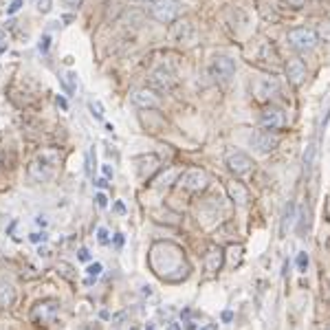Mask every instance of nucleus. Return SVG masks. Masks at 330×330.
<instances>
[{"instance_id": "1", "label": "nucleus", "mask_w": 330, "mask_h": 330, "mask_svg": "<svg viewBox=\"0 0 330 330\" xmlns=\"http://www.w3.org/2000/svg\"><path fill=\"white\" fill-rule=\"evenodd\" d=\"M57 165H60V152L44 150L42 154H37L36 159L29 163L27 172L36 183H49V181H53L55 172H57Z\"/></svg>"}, {"instance_id": "2", "label": "nucleus", "mask_w": 330, "mask_h": 330, "mask_svg": "<svg viewBox=\"0 0 330 330\" xmlns=\"http://www.w3.org/2000/svg\"><path fill=\"white\" fill-rule=\"evenodd\" d=\"M60 315V304L55 299H44V302H37L31 308V324L36 326H51Z\"/></svg>"}, {"instance_id": "3", "label": "nucleus", "mask_w": 330, "mask_h": 330, "mask_svg": "<svg viewBox=\"0 0 330 330\" xmlns=\"http://www.w3.org/2000/svg\"><path fill=\"white\" fill-rule=\"evenodd\" d=\"M152 18L161 24H172L181 14V2L179 0H152Z\"/></svg>"}, {"instance_id": "4", "label": "nucleus", "mask_w": 330, "mask_h": 330, "mask_svg": "<svg viewBox=\"0 0 330 330\" xmlns=\"http://www.w3.org/2000/svg\"><path fill=\"white\" fill-rule=\"evenodd\" d=\"M286 40L297 51H312L317 46V33L308 27H297V29H291Z\"/></svg>"}, {"instance_id": "5", "label": "nucleus", "mask_w": 330, "mask_h": 330, "mask_svg": "<svg viewBox=\"0 0 330 330\" xmlns=\"http://www.w3.org/2000/svg\"><path fill=\"white\" fill-rule=\"evenodd\" d=\"M225 163H227V167H229V170L234 172L236 176L247 174V172H251V167H253L251 156L244 154V152H240V150H231V152H227Z\"/></svg>"}, {"instance_id": "6", "label": "nucleus", "mask_w": 330, "mask_h": 330, "mask_svg": "<svg viewBox=\"0 0 330 330\" xmlns=\"http://www.w3.org/2000/svg\"><path fill=\"white\" fill-rule=\"evenodd\" d=\"M284 110L282 108H275V106H269V108L262 110L260 115V126L262 130H269V132H273V130H280L282 126H284Z\"/></svg>"}, {"instance_id": "7", "label": "nucleus", "mask_w": 330, "mask_h": 330, "mask_svg": "<svg viewBox=\"0 0 330 330\" xmlns=\"http://www.w3.org/2000/svg\"><path fill=\"white\" fill-rule=\"evenodd\" d=\"M234 73H236V64L231 57H225V55L214 57V62H211V75H214V79H218V82H229V79L234 77Z\"/></svg>"}, {"instance_id": "8", "label": "nucleus", "mask_w": 330, "mask_h": 330, "mask_svg": "<svg viewBox=\"0 0 330 330\" xmlns=\"http://www.w3.org/2000/svg\"><path fill=\"white\" fill-rule=\"evenodd\" d=\"M179 183L181 187L189 189V192H202L207 187V183H209V179H207V174L202 170H187L181 176Z\"/></svg>"}, {"instance_id": "9", "label": "nucleus", "mask_w": 330, "mask_h": 330, "mask_svg": "<svg viewBox=\"0 0 330 330\" xmlns=\"http://www.w3.org/2000/svg\"><path fill=\"white\" fill-rule=\"evenodd\" d=\"M132 104L139 108H161V97L156 95L152 88H141V91L132 92Z\"/></svg>"}, {"instance_id": "10", "label": "nucleus", "mask_w": 330, "mask_h": 330, "mask_svg": "<svg viewBox=\"0 0 330 330\" xmlns=\"http://www.w3.org/2000/svg\"><path fill=\"white\" fill-rule=\"evenodd\" d=\"M251 143L257 152H271V150L277 147L280 139L275 137L273 132H269V130H257V132L251 137Z\"/></svg>"}, {"instance_id": "11", "label": "nucleus", "mask_w": 330, "mask_h": 330, "mask_svg": "<svg viewBox=\"0 0 330 330\" xmlns=\"http://www.w3.org/2000/svg\"><path fill=\"white\" fill-rule=\"evenodd\" d=\"M150 84L154 88H159V91H172V88L176 86V79H174V73H172V71L161 66V69H156L154 73L150 75Z\"/></svg>"}, {"instance_id": "12", "label": "nucleus", "mask_w": 330, "mask_h": 330, "mask_svg": "<svg viewBox=\"0 0 330 330\" xmlns=\"http://www.w3.org/2000/svg\"><path fill=\"white\" fill-rule=\"evenodd\" d=\"M286 75H289V82L293 86H302L304 79H306V64L299 57H291L289 64H286Z\"/></svg>"}, {"instance_id": "13", "label": "nucleus", "mask_w": 330, "mask_h": 330, "mask_svg": "<svg viewBox=\"0 0 330 330\" xmlns=\"http://www.w3.org/2000/svg\"><path fill=\"white\" fill-rule=\"evenodd\" d=\"M194 36H196V33H194V24L189 22V20H181V22H176L174 27H172V31H170L172 42H176V44L192 42Z\"/></svg>"}, {"instance_id": "14", "label": "nucleus", "mask_w": 330, "mask_h": 330, "mask_svg": "<svg viewBox=\"0 0 330 330\" xmlns=\"http://www.w3.org/2000/svg\"><path fill=\"white\" fill-rule=\"evenodd\" d=\"M277 92V82L273 77H262L256 82V95L257 99H269Z\"/></svg>"}, {"instance_id": "15", "label": "nucleus", "mask_w": 330, "mask_h": 330, "mask_svg": "<svg viewBox=\"0 0 330 330\" xmlns=\"http://www.w3.org/2000/svg\"><path fill=\"white\" fill-rule=\"evenodd\" d=\"M227 194H229V198L234 202H238V205H247V201H249L247 187H244L242 183H236V181L227 183Z\"/></svg>"}, {"instance_id": "16", "label": "nucleus", "mask_w": 330, "mask_h": 330, "mask_svg": "<svg viewBox=\"0 0 330 330\" xmlns=\"http://www.w3.org/2000/svg\"><path fill=\"white\" fill-rule=\"evenodd\" d=\"M16 302V289L9 282H0V308H9Z\"/></svg>"}, {"instance_id": "17", "label": "nucleus", "mask_w": 330, "mask_h": 330, "mask_svg": "<svg viewBox=\"0 0 330 330\" xmlns=\"http://www.w3.org/2000/svg\"><path fill=\"white\" fill-rule=\"evenodd\" d=\"M205 266L207 271H211V273H216V271L222 266V251L216 247H211L209 251H207V257H205Z\"/></svg>"}, {"instance_id": "18", "label": "nucleus", "mask_w": 330, "mask_h": 330, "mask_svg": "<svg viewBox=\"0 0 330 330\" xmlns=\"http://www.w3.org/2000/svg\"><path fill=\"white\" fill-rule=\"evenodd\" d=\"M66 92H75V88H77V73H75V71H69V73H66Z\"/></svg>"}, {"instance_id": "19", "label": "nucleus", "mask_w": 330, "mask_h": 330, "mask_svg": "<svg viewBox=\"0 0 330 330\" xmlns=\"http://www.w3.org/2000/svg\"><path fill=\"white\" fill-rule=\"evenodd\" d=\"M312 159H315V143H311V146L306 147V152H304V167H306V170L312 167Z\"/></svg>"}, {"instance_id": "20", "label": "nucleus", "mask_w": 330, "mask_h": 330, "mask_svg": "<svg viewBox=\"0 0 330 330\" xmlns=\"http://www.w3.org/2000/svg\"><path fill=\"white\" fill-rule=\"evenodd\" d=\"M91 112H92V117H95V119H104V106H101V101H97V99H92L91 104Z\"/></svg>"}, {"instance_id": "21", "label": "nucleus", "mask_w": 330, "mask_h": 330, "mask_svg": "<svg viewBox=\"0 0 330 330\" xmlns=\"http://www.w3.org/2000/svg\"><path fill=\"white\" fill-rule=\"evenodd\" d=\"M49 46H51V36H49V33H44V36L40 37V44H37V49H40L42 55H46V53H49Z\"/></svg>"}, {"instance_id": "22", "label": "nucleus", "mask_w": 330, "mask_h": 330, "mask_svg": "<svg viewBox=\"0 0 330 330\" xmlns=\"http://www.w3.org/2000/svg\"><path fill=\"white\" fill-rule=\"evenodd\" d=\"M101 271H104V266H101V262H95V264H91V266H88V269H86V273L91 275L92 280H95V277H99V275H101Z\"/></svg>"}, {"instance_id": "23", "label": "nucleus", "mask_w": 330, "mask_h": 330, "mask_svg": "<svg viewBox=\"0 0 330 330\" xmlns=\"http://www.w3.org/2000/svg\"><path fill=\"white\" fill-rule=\"evenodd\" d=\"M297 266H299V271H302V273H306V269H308V253L306 251H302L297 256Z\"/></svg>"}, {"instance_id": "24", "label": "nucleus", "mask_w": 330, "mask_h": 330, "mask_svg": "<svg viewBox=\"0 0 330 330\" xmlns=\"http://www.w3.org/2000/svg\"><path fill=\"white\" fill-rule=\"evenodd\" d=\"M97 240H99V244H108V242H110V234H108V229L99 227V229H97Z\"/></svg>"}, {"instance_id": "25", "label": "nucleus", "mask_w": 330, "mask_h": 330, "mask_svg": "<svg viewBox=\"0 0 330 330\" xmlns=\"http://www.w3.org/2000/svg\"><path fill=\"white\" fill-rule=\"evenodd\" d=\"M229 253H231V264L236 266L240 262V253H242V249H240V247H231Z\"/></svg>"}, {"instance_id": "26", "label": "nucleus", "mask_w": 330, "mask_h": 330, "mask_svg": "<svg viewBox=\"0 0 330 330\" xmlns=\"http://www.w3.org/2000/svg\"><path fill=\"white\" fill-rule=\"evenodd\" d=\"M29 240H31V242H36V244H40V242H46V240H49V236L42 231V234H31V236H29Z\"/></svg>"}, {"instance_id": "27", "label": "nucleus", "mask_w": 330, "mask_h": 330, "mask_svg": "<svg viewBox=\"0 0 330 330\" xmlns=\"http://www.w3.org/2000/svg\"><path fill=\"white\" fill-rule=\"evenodd\" d=\"M20 7H22V0H14V2L7 7V14H9V16H11V14H18Z\"/></svg>"}, {"instance_id": "28", "label": "nucleus", "mask_w": 330, "mask_h": 330, "mask_svg": "<svg viewBox=\"0 0 330 330\" xmlns=\"http://www.w3.org/2000/svg\"><path fill=\"white\" fill-rule=\"evenodd\" d=\"M95 201H97V207H99V209H104V207H108V198H106V194H97L95 196Z\"/></svg>"}, {"instance_id": "29", "label": "nucleus", "mask_w": 330, "mask_h": 330, "mask_svg": "<svg viewBox=\"0 0 330 330\" xmlns=\"http://www.w3.org/2000/svg\"><path fill=\"white\" fill-rule=\"evenodd\" d=\"M66 7H71V9H77L79 5H82V0H62Z\"/></svg>"}, {"instance_id": "30", "label": "nucleus", "mask_w": 330, "mask_h": 330, "mask_svg": "<svg viewBox=\"0 0 330 330\" xmlns=\"http://www.w3.org/2000/svg\"><path fill=\"white\" fill-rule=\"evenodd\" d=\"M55 101H57V106H60L62 110H69V104H66V99H64V97H62V95H57V97H55Z\"/></svg>"}, {"instance_id": "31", "label": "nucleus", "mask_w": 330, "mask_h": 330, "mask_svg": "<svg viewBox=\"0 0 330 330\" xmlns=\"http://www.w3.org/2000/svg\"><path fill=\"white\" fill-rule=\"evenodd\" d=\"M37 9H40L42 14H46V11L51 9V0H44V2H42V0H40V7H37Z\"/></svg>"}, {"instance_id": "32", "label": "nucleus", "mask_w": 330, "mask_h": 330, "mask_svg": "<svg viewBox=\"0 0 330 330\" xmlns=\"http://www.w3.org/2000/svg\"><path fill=\"white\" fill-rule=\"evenodd\" d=\"M79 260H82V262H88V260H91V253H88L86 251V249H79Z\"/></svg>"}, {"instance_id": "33", "label": "nucleus", "mask_w": 330, "mask_h": 330, "mask_svg": "<svg viewBox=\"0 0 330 330\" xmlns=\"http://www.w3.org/2000/svg\"><path fill=\"white\" fill-rule=\"evenodd\" d=\"M101 170H104V176H106V179H112V176H115V172H112V167H110V165H104Z\"/></svg>"}, {"instance_id": "34", "label": "nucleus", "mask_w": 330, "mask_h": 330, "mask_svg": "<svg viewBox=\"0 0 330 330\" xmlns=\"http://www.w3.org/2000/svg\"><path fill=\"white\" fill-rule=\"evenodd\" d=\"M95 185H97V187H106V185H108V181H106V179H97Z\"/></svg>"}, {"instance_id": "35", "label": "nucleus", "mask_w": 330, "mask_h": 330, "mask_svg": "<svg viewBox=\"0 0 330 330\" xmlns=\"http://www.w3.org/2000/svg\"><path fill=\"white\" fill-rule=\"evenodd\" d=\"M231 317H234V315H231V311H225V312H222V321H231Z\"/></svg>"}, {"instance_id": "36", "label": "nucleus", "mask_w": 330, "mask_h": 330, "mask_svg": "<svg viewBox=\"0 0 330 330\" xmlns=\"http://www.w3.org/2000/svg\"><path fill=\"white\" fill-rule=\"evenodd\" d=\"M115 209H117V211H119V214H124V211H126L124 202H115Z\"/></svg>"}, {"instance_id": "37", "label": "nucleus", "mask_w": 330, "mask_h": 330, "mask_svg": "<svg viewBox=\"0 0 330 330\" xmlns=\"http://www.w3.org/2000/svg\"><path fill=\"white\" fill-rule=\"evenodd\" d=\"M115 242H117V247H121V244H124V236H121V234H117Z\"/></svg>"}, {"instance_id": "38", "label": "nucleus", "mask_w": 330, "mask_h": 330, "mask_svg": "<svg viewBox=\"0 0 330 330\" xmlns=\"http://www.w3.org/2000/svg\"><path fill=\"white\" fill-rule=\"evenodd\" d=\"M289 2H293V7H302L304 0H289Z\"/></svg>"}, {"instance_id": "39", "label": "nucleus", "mask_w": 330, "mask_h": 330, "mask_svg": "<svg viewBox=\"0 0 330 330\" xmlns=\"http://www.w3.org/2000/svg\"><path fill=\"white\" fill-rule=\"evenodd\" d=\"M36 220H37V225H42V227H44V225H46V220H44V218H42V216H37V218H36Z\"/></svg>"}, {"instance_id": "40", "label": "nucleus", "mask_w": 330, "mask_h": 330, "mask_svg": "<svg viewBox=\"0 0 330 330\" xmlns=\"http://www.w3.org/2000/svg\"><path fill=\"white\" fill-rule=\"evenodd\" d=\"M201 330H218L216 326H205V328H201Z\"/></svg>"}, {"instance_id": "41", "label": "nucleus", "mask_w": 330, "mask_h": 330, "mask_svg": "<svg viewBox=\"0 0 330 330\" xmlns=\"http://www.w3.org/2000/svg\"><path fill=\"white\" fill-rule=\"evenodd\" d=\"M5 51H7V44H0V55L5 53Z\"/></svg>"}, {"instance_id": "42", "label": "nucleus", "mask_w": 330, "mask_h": 330, "mask_svg": "<svg viewBox=\"0 0 330 330\" xmlns=\"http://www.w3.org/2000/svg\"><path fill=\"white\" fill-rule=\"evenodd\" d=\"M146 330H154V324H147V328Z\"/></svg>"}]
</instances>
